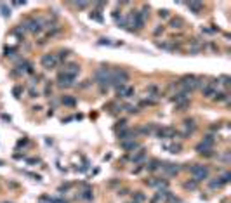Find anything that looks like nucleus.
<instances>
[{
	"label": "nucleus",
	"mask_w": 231,
	"mask_h": 203,
	"mask_svg": "<svg viewBox=\"0 0 231 203\" xmlns=\"http://www.w3.org/2000/svg\"><path fill=\"white\" fill-rule=\"evenodd\" d=\"M160 18H167V16H169V11H160Z\"/></svg>",
	"instance_id": "26"
},
{
	"label": "nucleus",
	"mask_w": 231,
	"mask_h": 203,
	"mask_svg": "<svg viewBox=\"0 0 231 203\" xmlns=\"http://www.w3.org/2000/svg\"><path fill=\"white\" fill-rule=\"evenodd\" d=\"M77 7H80V9H83V7H87V4H83V2H80V4H77Z\"/></svg>",
	"instance_id": "28"
},
{
	"label": "nucleus",
	"mask_w": 231,
	"mask_h": 203,
	"mask_svg": "<svg viewBox=\"0 0 231 203\" xmlns=\"http://www.w3.org/2000/svg\"><path fill=\"white\" fill-rule=\"evenodd\" d=\"M96 82L103 87H108L111 85V71L106 70V68H101V70L96 71Z\"/></svg>",
	"instance_id": "3"
},
{
	"label": "nucleus",
	"mask_w": 231,
	"mask_h": 203,
	"mask_svg": "<svg viewBox=\"0 0 231 203\" xmlns=\"http://www.w3.org/2000/svg\"><path fill=\"white\" fill-rule=\"evenodd\" d=\"M82 198H92V193H91V191H83V194H82Z\"/></svg>",
	"instance_id": "25"
},
{
	"label": "nucleus",
	"mask_w": 231,
	"mask_h": 203,
	"mask_svg": "<svg viewBox=\"0 0 231 203\" xmlns=\"http://www.w3.org/2000/svg\"><path fill=\"white\" fill-rule=\"evenodd\" d=\"M163 148L169 153H179V149H181V146H177V144H163Z\"/></svg>",
	"instance_id": "15"
},
{
	"label": "nucleus",
	"mask_w": 231,
	"mask_h": 203,
	"mask_svg": "<svg viewBox=\"0 0 231 203\" xmlns=\"http://www.w3.org/2000/svg\"><path fill=\"white\" fill-rule=\"evenodd\" d=\"M162 167H163V170H165L169 175H174V174H177V170H179V168L175 167L174 163H163Z\"/></svg>",
	"instance_id": "11"
},
{
	"label": "nucleus",
	"mask_w": 231,
	"mask_h": 203,
	"mask_svg": "<svg viewBox=\"0 0 231 203\" xmlns=\"http://www.w3.org/2000/svg\"><path fill=\"white\" fill-rule=\"evenodd\" d=\"M117 90H118V94H120L122 97H131L132 94H134V89H132V87H125V85L117 87Z\"/></svg>",
	"instance_id": "9"
},
{
	"label": "nucleus",
	"mask_w": 231,
	"mask_h": 203,
	"mask_svg": "<svg viewBox=\"0 0 231 203\" xmlns=\"http://www.w3.org/2000/svg\"><path fill=\"white\" fill-rule=\"evenodd\" d=\"M30 94H31V97H37V96H38V92H35V90H30Z\"/></svg>",
	"instance_id": "30"
},
{
	"label": "nucleus",
	"mask_w": 231,
	"mask_h": 203,
	"mask_svg": "<svg viewBox=\"0 0 231 203\" xmlns=\"http://www.w3.org/2000/svg\"><path fill=\"white\" fill-rule=\"evenodd\" d=\"M77 78L75 75H70V73H61V75L57 76V80H59V85L61 87H70L71 85V82Z\"/></svg>",
	"instance_id": "6"
},
{
	"label": "nucleus",
	"mask_w": 231,
	"mask_h": 203,
	"mask_svg": "<svg viewBox=\"0 0 231 203\" xmlns=\"http://www.w3.org/2000/svg\"><path fill=\"white\" fill-rule=\"evenodd\" d=\"M172 101H174L175 104H179V102H183V101H188V97H186L184 92H179V94H175V96L172 97Z\"/></svg>",
	"instance_id": "14"
},
{
	"label": "nucleus",
	"mask_w": 231,
	"mask_h": 203,
	"mask_svg": "<svg viewBox=\"0 0 231 203\" xmlns=\"http://www.w3.org/2000/svg\"><path fill=\"white\" fill-rule=\"evenodd\" d=\"M129 19H131V21L134 23V26L137 28V30H141V28L144 26V16H143L141 12H132V14H131V18H129Z\"/></svg>",
	"instance_id": "7"
},
{
	"label": "nucleus",
	"mask_w": 231,
	"mask_h": 203,
	"mask_svg": "<svg viewBox=\"0 0 231 203\" xmlns=\"http://www.w3.org/2000/svg\"><path fill=\"white\" fill-rule=\"evenodd\" d=\"M221 80H222L224 85H229V78H228V76H221Z\"/></svg>",
	"instance_id": "27"
},
{
	"label": "nucleus",
	"mask_w": 231,
	"mask_h": 203,
	"mask_svg": "<svg viewBox=\"0 0 231 203\" xmlns=\"http://www.w3.org/2000/svg\"><path fill=\"white\" fill-rule=\"evenodd\" d=\"M214 99H215V101H228V94H224V92H215Z\"/></svg>",
	"instance_id": "20"
},
{
	"label": "nucleus",
	"mask_w": 231,
	"mask_h": 203,
	"mask_svg": "<svg viewBox=\"0 0 231 203\" xmlns=\"http://www.w3.org/2000/svg\"><path fill=\"white\" fill-rule=\"evenodd\" d=\"M122 148H123V149H137V148H139V144H137L135 141H131V142H123Z\"/></svg>",
	"instance_id": "16"
},
{
	"label": "nucleus",
	"mask_w": 231,
	"mask_h": 203,
	"mask_svg": "<svg viewBox=\"0 0 231 203\" xmlns=\"http://www.w3.org/2000/svg\"><path fill=\"white\" fill-rule=\"evenodd\" d=\"M186 5H188V9L193 11L195 14H200L202 11H203V4H200V2H189V4H186Z\"/></svg>",
	"instance_id": "10"
},
{
	"label": "nucleus",
	"mask_w": 231,
	"mask_h": 203,
	"mask_svg": "<svg viewBox=\"0 0 231 203\" xmlns=\"http://www.w3.org/2000/svg\"><path fill=\"white\" fill-rule=\"evenodd\" d=\"M0 165H2V162H0Z\"/></svg>",
	"instance_id": "31"
},
{
	"label": "nucleus",
	"mask_w": 231,
	"mask_h": 203,
	"mask_svg": "<svg viewBox=\"0 0 231 203\" xmlns=\"http://www.w3.org/2000/svg\"><path fill=\"white\" fill-rule=\"evenodd\" d=\"M196 184H198L196 181H188L186 184H184V188H186V189H195V188H196Z\"/></svg>",
	"instance_id": "22"
},
{
	"label": "nucleus",
	"mask_w": 231,
	"mask_h": 203,
	"mask_svg": "<svg viewBox=\"0 0 231 203\" xmlns=\"http://www.w3.org/2000/svg\"><path fill=\"white\" fill-rule=\"evenodd\" d=\"M12 94H14V96H16V97H19V94H21V87H14Z\"/></svg>",
	"instance_id": "24"
},
{
	"label": "nucleus",
	"mask_w": 231,
	"mask_h": 203,
	"mask_svg": "<svg viewBox=\"0 0 231 203\" xmlns=\"http://www.w3.org/2000/svg\"><path fill=\"white\" fill-rule=\"evenodd\" d=\"M118 139H122V141H125V139H134V132H132V130H122V132L118 134Z\"/></svg>",
	"instance_id": "12"
},
{
	"label": "nucleus",
	"mask_w": 231,
	"mask_h": 203,
	"mask_svg": "<svg viewBox=\"0 0 231 203\" xmlns=\"http://www.w3.org/2000/svg\"><path fill=\"white\" fill-rule=\"evenodd\" d=\"M42 21L40 19H30V21L24 24V30H28V31H31V33H40L42 31Z\"/></svg>",
	"instance_id": "5"
},
{
	"label": "nucleus",
	"mask_w": 231,
	"mask_h": 203,
	"mask_svg": "<svg viewBox=\"0 0 231 203\" xmlns=\"http://www.w3.org/2000/svg\"><path fill=\"white\" fill-rule=\"evenodd\" d=\"M215 92H217V89H215V84H214V82L205 84V87H203V97H207V99H212V97L215 96Z\"/></svg>",
	"instance_id": "8"
},
{
	"label": "nucleus",
	"mask_w": 231,
	"mask_h": 203,
	"mask_svg": "<svg viewBox=\"0 0 231 203\" xmlns=\"http://www.w3.org/2000/svg\"><path fill=\"white\" fill-rule=\"evenodd\" d=\"M57 61H59V59H57L54 54H45V56H42V66H44L45 70H52V68H56Z\"/></svg>",
	"instance_id": "4"
},
{
	"label": "nucleus",
	"mask_w": 231,
	"mask_h": 203,
	"mask_svg": "<svg viewBox=\"0 0 231 203\" xmlns=\"http://www.w3.org/2000/svg\"><path fill=\"white\" fill-rule=\"evenodd\" d=\"M125 82H129V73L123 70H113L111 71V85L115 87H120Z\"/></svg>",
	"instance_id": "2"
},
{
	"label": "nucleus",
	"mask_w": 231,
	"mask_h": 203,
	"mask_svg": "<svg viewBox=\"0 0 231 203\" xmlns=\"http://www.w3.org/2000/svg\"><path fill=\"white\" fill-rule=\"evenodd\" d=\"M162 31H163V28H157V30H155V35H160Z\"/></svg>",
	"instance_id": "29"
},
{
	"label": "nucleus",
	"mask_w": 231,
	"mask_h": 203,
	"mask_svg": "<svg viewBox=\"0 0 231 203\" xmlns=\"http://www.w3.org/2000/svg\"><path fill=\"white\" fill-rule=\"evenodd\" d=\"M143 158H144V151H139V153H137V155H135L132 160H134V162H141Z\"/></svg>",
	"instance_id": "23"
},
{
	"label": "nucleus",
	"mask_w": 231,
	"mask_h": 203,
	"mask_svg": "<svg viewBox=\"0 0 231 203\" xmlns=\"http://www.w3.org/2000/svg\"><path fill=\"white\" fill-rule=\"evenodd\" d=\"M63 104H66V106H75V99L73 97H64V99H63Z\"/></svg>",
	"instance_id": "21"
},
{
	"label": "nucleus",
	"mask_w": 231,
	"mask_h": 203,
	"mask_svg": "<svg viewBox=\"0 0 231 203\" xmlns=\"http://www.w3.org/2000/svg\"><path fill=\"white\" fill-rule=\"evenodd\" d=\"M183 26H184V21L181 18H175V19L170 21V28H174V30H175V28L179 30V28H183Z\"/></svg>",
	"instance_id": "13"
},
{
	"label": "nucleus",
	"mask_w": 231,
	"mask_h": 203,
	"mask_svg": "<svg viewBox=\"0 0 231 203\" xmlns=\"http://www.w3.org/2000/svg\"><path fill=\"white\" fill-rule=\"evenodd\" d=\"M189 174L193 175V181H196V182H202L209 177V170H207L203 165H193V167L189 168Z\"/></svg>",
	"instance_id": "1"
},
{
	"label": "nucleus",
	"mask_w": 231,
	"mask_h": 203,
	"mask_svg": "<svg viewBox=\"0 0 231 203\" xmlns=\"http://www.w3.org/2000/svg\"><path fill=\"white\" fill-rule=\"evenodd\" d=\"M0 12H2L4 18H9V16H11V11L7 9V5H5V4H0Z\"/></svg>",
	"instance_id": "19"
},
{
	"label": "nucleus",
	"mask_w": 231,
	"mask_h": 203,
	"mask_svg": "<svg viewBox=\"0 0 231 203\" xmlns=\"http://www.w3.org/2000/svg\"><path fill=\"white\" fill-rule=\"evenodd\" d=\"M91 19H96L97 23H103L104 19H103V16L99 14V11H92L91 12Z\"/></svg>",
	"instance_id": "18"
},
{
	"label": "nucleus",
	"mask_w": 231,
	"mask_h": 203,
	"mask_svg": "<svg viewBox=\"0 0 231 203\" xmlns=\"http://www.w3.org/2000/svg\"><path fill=\"white\" fill-rule=\"evenodd\" d=\"M158 167H162V163H160V162H157V160H153V162H149V165L146 168H148L149 172H153V170H157Z\"/></svg>",
	"instance_id": "17"
}]
</instances>
